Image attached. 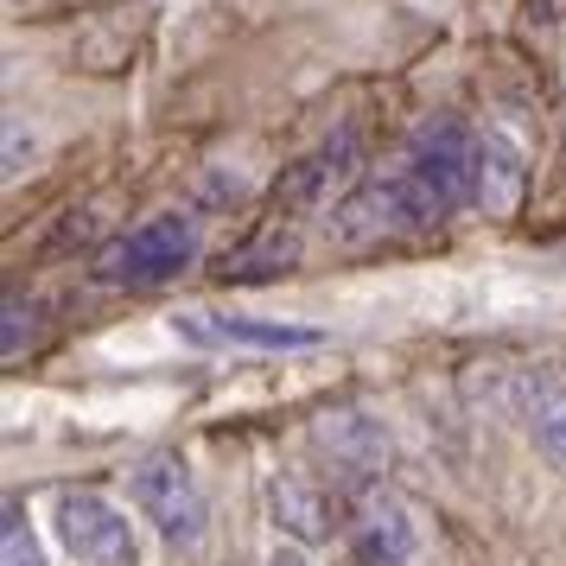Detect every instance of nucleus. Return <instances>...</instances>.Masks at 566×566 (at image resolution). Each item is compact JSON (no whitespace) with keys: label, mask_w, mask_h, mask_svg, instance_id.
Listing matches in <instances>:
<instances>
[{"label":"nucleus","mask_w":566,"mask_h":566,"mask_svg":"<svg viewBox=\"0 0 566 566\" xmlns=\"http://www.w3.org/2000/svg\"><path fill=\"white\" fill-rule=\"evenodd\" d=\"M401 172L420 191V205H427L433 223L464 205H478V134L464 122H452V115L420 122L408 134V147H401Z\"/></svg>","instance_id":"f257e3e1"},{"label":"nucleus","mask_w":566,"mask_h":566,"mask_svg":"<svg viewBox=\"0 0 566 566\" xmlns=\"http://www.w3.org/2000/svg\"><path fill=\"white\" fill-rule=\"evenodd\" d=\"M198 261V223L185 210H159L147 223H134L128 235H115L96 255V281L103 286H159L185 274Z\"/></svg>","instance_id":"f03ea898"},{"label":"nucleus","mask_w":566,"mask_h":566,"mask_svg":"<svg viewBox=\"0 0 566 566\" xmlns=\"http://www.w3.org/2000/svg\"><path fill=\"white\" fill-rule=\"evenodd\" d=\"M413 230H433V217L420 205V191L408 185L401 166L388 172H363L332 210V235L344 249H363V242H388V235H413Z\"/></svg>","instance_id":"7ed1b4c3"},{"label":"nucleus","mask_w":566,"mask_h":566,"mask_svg":"<svg viewBox=\"0 0 566 566\" xmlns=\"http://www.w3.org/2000/svg\"><path fill=\"white\" fill-rule=\"evenodd\" d=\"M52 528L77 566H140V535H134L128 510L108 503L103 490H64Z\"/></svg>","instance_id":"20e7f679"},{"label":"nucleus","mask_w":566,"mask_h":566,"mask_svg":"<svg viewBox=\"0 0 566 566\" xmlns=\"http://www.w3.org/2000/svg\"><path fill=\"white\" fill-rule=\"evenodd\" d=\"M128 490H134L140 515L154 522L159 535H172V541H198L205 535V490H198V478H191V464H185L179 452H154V459H140L128 471Z\"/></svg>","instance_id":"39448f33"},{"label":"nucleus","mask_w":566,"mask_h":566,"mask_svg":"<svg viewBox=\"0 0 566 566\" xmlns=\"http://www.w3.org/2000/svg\"><path fill=\"white\" fill-rule=\"evenodd\" d=\"M363 159V140L357 128H337L325 147H312L300 166H286L281 179H274V191H268V205H274V217H312V210L332 198L337 185L357 172Z\"/></svg>","instance_id":"423d86ee"},{"label":"nucleus","mask_w":566,"mask_h":566,"mask_svg":"<svg viewBox=\"0 0 566 566\" xmlns=\"http://www.w3.org/2000/svg\"><path fill=\"white\" fill-rule=\"evenodd\" d=\"M172 325L191 344H223V350H312V344H325L318 325L255 318V312H179Z\"/></svg>","instance_id":"0eeeda50"},{"label":"nucleus","mask_w":566,"mask_h":566,"mask_svg":"<svg viewBox=\"0 0 566 566\" xmlns=\"http://www.w3.org/2000/svg\"><path fill=\"white\" fill-rule=\"evenodd\" d=\"M350 547L363 566H401L413 554V522L388 490H357L350 503Z\"/></svg>","instance_id":"6e6552de"},{"label":"nucleus","mask_w":566,"mask_h":566,"mask_svg":"<svg viewBox=\"0 0 566 566\" xmlns=\"http://www.w3.org/2000/svg\"><path fill=\"white\" fill-rule=\"evenodd\" d=\"M522 420H528V439L554 464H566V376L560 369H535L522 382Z\"/></svg>","instance_id":"1a4fd4ad"},{"label":"nucleus","mask_w":566,"mask_h":566,"mask_svg":"<svg viewBox=\"0 0 566 566\" xmlns=\"http://www.w3.org/2000/svg\"><path fill=\"white\" fill-rule=\"evenodd\" d=\"M522 191V154H515L503 134L478 140V205L484 210H510Z\"/></svg>","instance_id":"9d476101"},{"label":"nucleus","mask_w":566,"mask_h":566,"mask_svg":"<svg viewBox=\"0 0 566 566\" xmlns=\"http://www.w3.org/2000/svg\"><path fill=\"white\" fill-rule=\"evenodd\" d=\"M293 261V235H281V223L261 235V242H249V249H235V255H223V281H255V274H274V268H286Z\"/></svg>","instance_id":"9b49d317"},{"label":"nucleus","mask_w":566,"mask_h":566,"mask_svg":"<svg viewBox=\"0 0 566 566\" xmlns=\"http://www.w3.org/2000/svg\"><path fill=\"white\" fill-rule=\"evenodd\" d=\"M0 554H7V566H45V554H39V541H32L20 503L7 510V522H0Z\"/></svg>","instance_id":"f8f14e48"},{"label":"nucleus","mask_w":566,"mask_h":566,"mask_svg":"<svg viewBox=\"0 0 566 566\" xmlns=\"http://www.w3.org/2000/svg\"><path fill=\"white\" fill-rule=\"evenodd\" d=\"M20 332H32V306L27 300H7V337H0L7 357H20Z\"/></svg>","instance_id":"ddd939ff"},{"label":"nucleus","mask_w":566,"mask_h":566,"mask_svg":"<svg viewBox=\"0 0 566 566\" xmlns=\"http://www.w3.org/2000/svg\"><path fill=\"white\" fill-rule=\"evenodd\" d=\"M268 566H312V560L300 554V547H274V560H268Z\"/></svg>","instance_id":"4468645a"},{"label":"nucleus","mask_w":566,"mask_h":566,"mask_svg":"<svg viewBox=\"0 0 566 566\" xmlns=\"http://www.w3.org/2000/svg\"><path fill=\"white\" fill-rule=\"evenodd\" d=\"M554 7H560V0H528V20H560Z\"/></svg>","instance_id":"2eb2a0df"}]
</instances>
